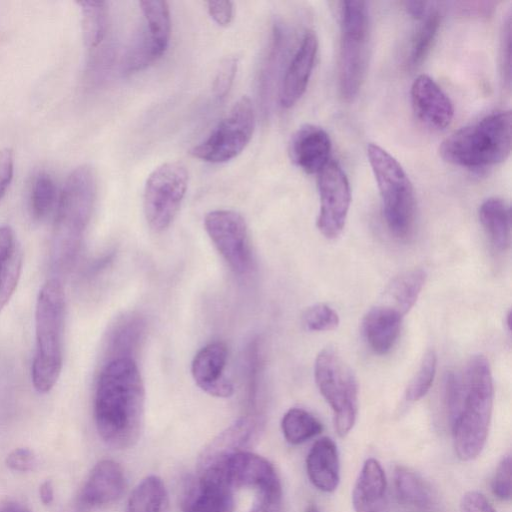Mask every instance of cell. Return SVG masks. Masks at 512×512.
<instances>
[{
    "label": "cell",
    "instance_id": "cell-18",
    "mask_svg": "<svg viewBox=\"0 0 512 512\" xmlns=\"http://www.w3.org/2000/svg\"><path fill=\"white\" fill-rule=\"evenodd\" d=\"M318 39L307 31L293 55L281 82L279 102L283 108L294 106L304 94L315 64Z\"/></svg>",
    "mask_w": 512,
    "mask_h": 512
},
{
    "label": "cell",
    "instance_id": "cell-24",
    "mask_svg": "<svg viewBox=\"0 0 512 512\" xmlns=\"http://www.w3.org/2000/svg\"><path fill=\"white\" fill-rule=\"evenodd\" d=\"M394 488L400 504L416 512H429L437 504V495L418 472L406 466L394 470Z\"/></svg>",
    "mask_w": 512,
    "mask_h": 512
},
{
    "label": "cell",
    "instance_id": "cell-22",
    "mask_svg": "<svg viewBox=\"0 0 512 512\" xmlns=\"http://www.w3.org/2000/svg\"><path fill=\"white\" fill-rule=\"evenodd\" d=\"M403 315L390 305L372 307L363 317L362 332L370 349L378 354H387L395 345Z\"/></svg>",
    "mask_w": 512,
    "mask_h": 512
},
{
    "label": "cell",
    "instance_id": "cell-30",
    "mask_svg": "<svg viewBox=\"0 0 512 512\" xmlns=\"http://www.w3.org/2000/svg\"><path fill=\"white\" fill-rule=\"evenodd\" d=\"M281 429L287 442L298 445L320 434L323 425L310 412L291 408L282 418Z\"/></svg>",
    "mask_w": 512,
    "mask_h": 512
},
{
    "label": "cell",
    "instance_id": "cell-23",
    "mask_svg": "<svg viewBox=\"0 0 512 512\" xmlns=\"http://www.w3.org/2000/svg\"><path fill=\"white\" fill-rule=\"evenodd\" d=\"M306 471L311 483L320 491L330 493L340 481V462L337 446L329 437L314 442L307 458Z\"/></svg>",
    "mask_w": 512,
    "mask_h": 512
},
{
    "label": "cell",
    "instance_id": "cell-42",
    "mask_svg": "<svg viewBox=\"0 0 512 512\" xmlns=\"http://www.w3.org/2000/svg\"><path fill=\"white\" fill-rule=\"evenodd\" d=\"M210 17L219 26H228L233 19V3L230 1H208L206 3Z\"/></svg>",
    "mask_w": 512,
    "mask_h": 512
},
{
    "label": "cell",
    "instance_id": "cell-15",
    "mask_svg": "<svg viewBox=\"0 0 512 512\" xmlns=\"http://www.w3.org/2000/svg\"><path fill=\"white\" fill-rule=\"evenodd\" d=\"M196 481L189 488L183 512H234V489L221 471L209 467L197 472Z\"/></svg>",
    "mask_w": 512,
    "mask_h": 512
},
{
    "label": "cell",
    "instance_id": "cell-12",
    "mask_svg": "<svg viewBox=\"0 0 512 512\" xmlns=\"http://www.w3.org/2000/svg\"><path fill=\"white\" fill-rule=\"evenodd\" d=\"M204 226L229 267L235 273H246L251 265V251L244 218L233 210H213L206 214Z\"/></svg>",
    "mask_w": 512,
    "mask_h": 512
},
{
    "label": "cell",
    "instance_id": "cell-36",
    "mask_svg": "<svg viewBox=\"0 0 512 512\" xmlns=\"http://www.w3.org/2000/svg\"><path fill=\"white\" fill-rule=\"evenodd\" d=\"M492 493L503 501L511 498V456L506 455L498 464L491 479Z\"/></svg>",
    "mask_w": 512,
    "mask_h": 512
},
{
    "label": "cell",
    "instance_id": "cell-13",
    "mask_svg": "<svg viewBox=\"0 0 512 512\" xmlns=\"http://www.w3.org/2000/svg\"><path fill=\"white\" fill-rule=\"evenodd\" d=\"M320 209L316 225L327 239L337 238L346 223L351 188L346 173L335 161H329L318 173Z\"/></svg>",
    "mask_w": 512,
    "mask_h": 512
},
{
    "label": "cell",
    "instance_id": "cell-32",
    "mask_svg": "<svg viewBox=\"0 0 512 512\" xmlns=\"http://www.w3.org/2000/svg\"><path fill=\"white\" fill-rule=\"evenodd\" d=\"M440 16L437 9L431 8L426 16L421 19L422 23L416 30L411 41L407 56L408 67H417L430 52L440 27Z\"/></svg>",
    "mask_w": 512,
    "mask_h": 512
},
{
    "label": "cell",
    "instance_id": "cell-45",
    "mask_svg": "<svg viewBox=\"0 0 512 512\" xmlns=\"http://www.w3.org/2000/svg\"><path fill=\"white\" fill-rule=\"evenodd\" d=\"M0 512H30L25 506L14 501H7L0 506Z\"/></svg>",
    "mask_w": 512,
    "mask_h": 512
},
{
    "label": "cell",
    "instance_id": "cell-3",
    "mask_svg": "<svg viewBox=\"0 0 512 512\" xmlns=\"http://www.w3.org/2000/svg\"><path fill=\"white\" fill-rule=\"evenodd\" d=\"M511 151V112H492L450 134L439 147L441 158L455 166L481 169L505 161Z\"/></svg>",
    "mask_w": 512,
    "mask_h": 512
},
{
    "label": "cell",
    "instance_id": "cell-26",
    "mask_svg": "<svg viewBox=\"0 0 512 512\" xmlns=\"http://www.w3.org/2000/svg\"><path fill=\"white\" fill-rule=\"evenodd\" d=\"M479 219L494 248L506 251L511 243L509 205L500 198H488L479 207Z\"/></svg>",
    "mask_w": 512,
    "mask_h": 512
},
{
    "label": "cell",
    "instance_id": "cell-46",
    "mask_svg": "<svg viewBox=\"0 0 512 512\" xmlns=\"http://www.w3.org/2000/svg\"><path fill=\"white\" fill-rule=\"evenodd\" d=\"M305 512H319V510L314 504H311L306 508Z\"/></svg>",
    "mask_w": 512,
    "mask_h": 512
},
{
    "label": "cell",
    "instance_id": "cell-11",
    "mask_svg": "<svg viewBox=\"0 0 512 512\" xmlns=\"http://www.w3.org/2000/svg\"><path fill=\"white\" fill-rule=\"evenodd\" d=\"M255 114L248 97L238 100L230 112L190 153L209 163H223L238 156L252 138Z\"/></svg>",
    "mask_w": 512,
    "mask_h": 512
},
{
    "label": "cell",
    "instance_id": "cell-6",
    "mask_svg": "<svg viewBox=\"0 0 512 512\" xmlns=\"http://www.w3.org/2000/svg\"><path fill=\"white\" fill-rule=\"evenodd\" d=\"M367 157L380 193L387 227L396 238L406 239L415 224L413 185L401 164L381 146L370 143Z\"/></svg>",
    "mask_w": 512,
    "mask_h": 512
},
{
    "label": "cell",
    "instance_id": "cell-7",
    "mask_svg": "<svg viewBox=\"0 0 512 512\" xmlns=\"http://www.w3.org/2000/svg\"><path fill=\"white\" fill-rule=\"evenodd\" d=\"M339 12V91L345 101H351L358 94L368 67L370 16L365 1H342Z\"/></svg>",
    "mask_w": 512,
    "mask_h": 512
},
{
    "label": "cell",
    "instance_id": "cell-31",
    "mask_svg": "<svg viewBox=\"0 0 512 512\" xmlns=\"http://www.w3.org/2000/svg\"><path fill=\"white\" fill-rule=\"evenodd\" d=\"M82 15L83 40L87 47L95 48L103 40L108 21L106 2L80 1L78 2Z\"/></svg>",
    "mask_w": 512,
    "mask_h": 512
},
{
    "label": "cell",
    "instance_id": "cell-20",
    "mask_svg": "<svg viewBox=\"0 0 512 512\" xmlns=\"http://www.w3.org/2000/svg\"><path fill=\"white\" fill-rule=\"evenodd\" d=\"M125 489L121 466L113 460L98 462L88 475L78 501L84 507H100L118 500Z\"/></svg>",
    "mask_w": 512,
    "mask_h": 512
},
{
    "label": "cell",
    "instance_id": "cell-16",
    "mask_svg": "<svg viewBox=\"0 0 512 512\" xmlns=\"http://www.w3.org/2000/svg\"><path fill=\"white\" fill-rule=\"evenodd\" d=\"M410 97L417 118L426 126L442 130L451 124L454 116L453 104L430 76L421 74L415 78Z\"/></svg>",
    "mask_w": 512,
    "mask_h": 512
},
{
    "label": "cell",
    "instance_id": "cell-2",
    "mask_svg": "<svg viewBox=\"0 0 512 512\" xmlns=\"http://www.w3.org/2000/svg\"><path fill=\"white\" fill-rule=\"evenodd\" d=\"M145 390L136 362L114 358L103 367L96 386L94 418L102 440L116 449L133 446L144 418Z\"/></svg>",
    "mask_w": 512,
    "mask_h": 512
},
{
    "label": "cell",
    "instance_id": "cell-35",
    "mask_svg": "<svg viewBox=\"0 0 512 512\" xmlns=\"http://www.w3.org/2000/svg\"><path fill=\"white\" fill-rule=\"evenodd\" d=\"M302 322L309 331H331L339 325L337 312L329 305L319 303L309 307L303 314Z\"/></svg>",
    "mask_w": 512,
    "mask_h": 512
},
{
    "label": "cell",
    "instance_id": "cell-44",
    "mask_svg": "<svg viewBox=\"0 0 512 512\" xmlns=\"http://www.w3.org/2000/svg\"><path fill=\"white\" fill-rule=\"evenodd\" d=\"M39 497L44 505H50L53 502L54 487L51 480H46L39 486Z\"/></svg>",
    "mask_w": 512,
    "mask_h": 512
},
{
    "label": "cell",
    "instance_id": "cell-21",
    "mask_svg": "<svg viewBox=\"0 0 512 512\" xmlns=\"http://www.w3.org/2000/svg\"><path fill=\"white\" fill-rule=\"evenodd\" d=\"M355 512H388L387 480L378 460L368 458L352 492Z\"/></svg>",
    "mask_w": 512,
    "mask_h": 512
},
{
    "label": "cell",
    "instance_id": "cell-8",
    "mask_svg": "<svg viewBox=\"0 0 512 512\" xmlns=\"http://www.w3.org/2000/svg\"><path fill=\"white\" fill-rule=\"evenodd\" d=\"M314 378L333 411L337 434L345 437L353 428L358 413V383L353 371L337 351L325 348L315 359Z\"/></svg>",
    "mask_w": 512,
    "mask_h": 512
},
{
    "label": "cell",
    "instance_id": "cell-10",
    "mask_svg": "<svg viewBox=\"0 0 512 512\" xmlns=\"http://www.w3.org/2000/svg\"><path fill=\"white\" fill-rule=\"evenodd\" d=\"M209 467L218 468L234 490L253 489L256 500L266 512H280L281 483L274 466L267 459L243 451Z\"/></svg>",
    "mask_w": 512,
    "mask_h": 512
},
{
    "label": "cell",
    "instance_id": "cell-41",
    "mask_svg": "<svg viewBox=\"0 0 512 512\" xmlns=\"http://www.w3.org/2000/svg\"><path fill=\"white\" fill-rule=\"evenodd\" d=\"M14 172V155L10 148L0 150V199L10 185Z\"/></svg>",
    "mask_w": 512,
    "mask_h": 512
},
{
    "label": "cell",
    "instance_id": "cell-27",
    "mask_svg": "<svg viewBox=\"0 0 512 512\" xmlns=\"http://www.w3.org/2000/svg\"><path fill=\"white\" fill-rule=\"evenodd\" d=\"M126 512H170L163 481L155 475L144 478L131 493Z\"/></svg>",
    "mask_w": 512,
    "mask_h": 512
},
{
    "label": "cell",
    "instance_id": "cell-19",
    "mask_svg": "<svg viewBox=\"0 0 512 512\" xmlns=\"http://www.w3.org/2000/svg\"><path fill=\"white\" fill-rule=\"evenodd\" d=\"M330 151L329 134L314 124L301 126L289 144L291 161L307 174H318L329 162Z\"/></svg>",
    "mask_w": 512,
    "mask_h": 512
},
{
    "label": "cell",
    "instance_id": "cell-43",
    "mask_svg": "<svg viewBox=\"0 0 512 512\" xmlns=\"http://www.w3.org/2000/svg\"><path fill=\"white\" fill-rule=\"evenodd\" d=\"M404 8L411 17L417 20L423 19L431 9L429 3L425 1H405Z\"/></svg>",
    "mask_w": 512,
    "mask_h": 512
},
{
    "label": "cell",
    "instance_id": "cell-38",
    "mask_svg": "<svg viewBox=\"0 0 512 512\" xmlns=\"http://www.w3.org/2000/svg\"><path fill=\"white\" fill-rule=\"evenodd\" d=\"M237 70L235 58L225 59L219 66L213 82V92L218 98H223L229 92Z\"/></svg>",
    "mask_w": 512,
    "mask_h": 512
},
{
    "label": "cell",
    "instance_id": "cell-33",
    "mask_svg": "<svg viewBox=\"0 0 512 512\" xmlns=\"http://www.w3.org/2000/svg\"><path fill=\"white\" fill-rule=\"evenodd\" d=\"M56 186L53 178L46 172H39L34 178L30 205L36 219L44 218L54 205Z\"/></svg>",
    "mask_w": 512,
    "mask_h": 512
},
{
    "label": "cell",
    "instance_id": "cell-28",
    "mask_svg": "<svg viewBox=\"0 0 512 512\" xmlns=\"http://www.w3.org/2000/svg\"><path fill=\"white\" fill-rule=\"evenodd\" d=\"M139 5L144 17V30L151 39L156 50L162 56L169 44L171 35V19L167 2L159 0L140 1Z\"/></svg>",
    "mask_w": 512,
    "mask_h": 512
},
{
    "label": "cell",
    "instance_id": "cell-17",
    "mask_svg": "<svg viewBox=\"0 0 512 512\" xmlns=\"http://www.w3.org/2000/svg\"><path fill=\"white\" fill-rule=\"evenodd\" d=\"M227 358L226 345L217 341L201 348L192 361L195 383L211 396L226 398L233 394V384L224 375Z\"/></svg>",
    "mask_w": 512,
    "mask_h": 512
},
{
    "label": "cell",
    "instance_id": "cell-4",
    "mask_svg": "<svg viewBox=\"0 0 512 512\" xmlns=\"http://www.w3.org/2000/svg\"><path fill=\"white\" fill-rule=\"evenodd\" d=\"M65 294L61 282L52 278L39 290L35 308L36 351L31 368L35 390L48 393L63 365Z\"/></svg>",
    "mask_w": 512,
    "mask_h": 512
},
{
    "label": "cell",
    "instance_id": "cell-34",
    "mask_svg": "<svg viewBox=\"0 0 512 512\" xmlns=\"http://www.w3.org/2000/svg\"><path fill=\"white\" fill-rule=\"evenodd\" d=\"M437 367V355L434 350H428L422 358L417 373L414 375L405 391V398L415 402L423 398L430 390Z\"/></svg>",
    "mask_w": 512,
    "mask_h": 512
},
{
    "label": "cell",
    "instance_id": "cell-39",
    "mask_svg": "<svg viewBox=\"0 0 512 512\" xmlns=\"http://www.w3.org/2000/svg\"><path fill=\"white\" fill-rule=\"evenodd\" d=\"M36 456L29 448H16L6 457L5 463L8 468L18 472H27L34 469L36 465Z\"/></svg>",
    "mask_w": 512,
    "mask_h": 512
},
{
    "label": "cell",
    "instance_id": "cell-5",
    "mask_svg": "<svg viewBox=\"0 0 512 512\" xmlns=\"http://www.w3.org/2000/svg\"><path fill=\"white\" fill-rule=\"evenodd\" d=\"M96 196V178L88 165L75 168L62 188L53 228L51 261L64 270L73 261L89 222Z\"/></svg>",
    "mask_w": 512,
    "mask_h": 512
},
{
    "label": "cell",
    "instance_id": "cell-47",
    "mask_svg": "<svg viewBox=\"0 0 512 512\" xmlns=\"http://www.w3.org/2000/svg\"><path fill=\"white\" fill-rule=\"evenodd\" d=\"M250 512H252V511H250Z\"/></svg>",
    "mask_w": 512,
    "mask_h": 512
},
{
    "label": "cell",
    "instance_id": "cell-9",
    "mask_svg": "<svg viewBox=\"0 0 512 512\" xmlns=\"http://www.w3.org/2000/svg\"><path fill=\"white\" fill-rule=\"evenodd\" d=\"M188 186V172L180 162H166L148 176L144 187L143 209L149 227L155 232L167 229L181 206Z\"/></svg>",
    "mask_w": 512,
    "mask_h": 512
},
{
    "label": "cell",
    "instance_id": "cell-29",
    "mask_svg": "<svg viewBox=\"0 0 512 512\" xmlns=\"http://www.w3.org/2000/svg\"><path fill=\"white\" fill-rule=\"evenodd\" d=\"M426 281V273L421 269L406 271L395 278L388 289L393 305L403 316L416 303Z\"/></svg>",
    "mask_w": 512,
    "mask_h": 512
},
{
    "label": "cell",
    "instance_id": "cell-1",
    "mask_svg": "<svg viewBox=\"0 0 512 512\" xmlns=\"http://www.w3.org/2000/svg\"><path fill=\"white\" fill-rule=\"evenodd\" d=\"M493 378L483 355L471 357L460 373L449 372L444 383L445 406L454 450L462 461L483 450L493 408Z\"/></svg>",
    "mask_w": 512,
    "mask_h": 512
},
{
    "label": "cell",
    "instance_id": "cell-14",
    "mask_svg": "<svg viewBox=\"0 0 512 512\" xmlns=\"http://www.w3.org/2000/svg\"><path fill=\"white\" fill-rule=\"evenodd\" d=\"M263 420L257 415H246L220 432L202 451L197 471L216 464L236 453L248 451L258 440Z\"/></svg>",
    "mask_w": 512,
    "mask_h": 512
},
{
    "label": "cell",
    "instance_id": "cell-40",
    "mask_svg": "<svg viewBox=\"0 0 512 512\" xmlns=\"http://www.w3.org/2000/svg\"><path fill=\"white\" fill-rule=\"evenodd\" d=\"M461 512H496L488 499L480 492L465 493L460 502Z\"/></svg>",
    "mask_w": 512,
    "mask_h": 512
},
{
    "label": "cell",
    "instance_id": "cell-37",
    "mask_svg": "<svg viewBox=\"0 0 512 512\" xmlns=\"http://www.w3.org/2000/svg\"><path fill=\"white\" fill-rule=\"evenodd\" d=\"M500 67L504 83L509 86L511 78V14L504 20L500 39Z\"/></svg>",
    "mask_w": 512,
    "mask_h": 512
},
{
    "label": "cell",
    "instance_id": "cell-25",
    "mask_svg": "<svg viewBox=\"0 0 512 512\" xmlns=\"http://www.w3.org/2000/svg\"><path fill=\"white\" fill-rule=\"evenodd\" d=\"M23 252L10 226H0V311L13 295L20 279Z\"/></svg>",
    "mask_w": 512,
    "mask_h": 512
}]
</instances>
